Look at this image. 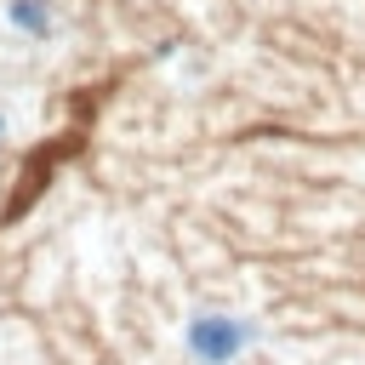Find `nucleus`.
Masks as SVG:
<instances>
[{
	"mask_svg": "<svg viewBox=\"0 0 365 365\" xmlns=\"http://www.w3.org/2000/svg\"><path fill=\"white\" fill-rule=\"evenodd\" d=\"M234 342H245V325H228V319H200V325H194V348H200L205 359H222Z\"/></svg>",
	"mask_w": 365,
	"mask_h": 365,
	"instance_id": "1",
	"label": "nucleus"
},
{
	"mask_svg": "<svg viewBox=\"0 0 365 365\" xmlns=\"http://www.w3.org/2000/svg\"><path fill=\"white\" fill-rule=\"evenodd\" d=\"M11 23H17V29H34V34H40V29H46V11H40L34 0H11Z\"/></svg>",
	"mask_w": 365,
	"mask_h": 365,
	"instance_id": "2",
	"label": "nucleus"
}]
</instances>
